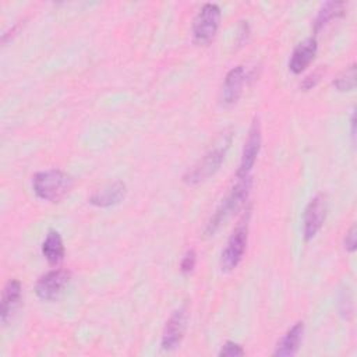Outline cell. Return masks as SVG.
<instances>
[{
  "label": "cell",
  "instance_id": "cell-22",
  "mask_svg": "<svg viewBox=\"0 0 357 357\" xmlns=\"http://www.w3.org/2000/svg\"><path fill=\"white\" fill-rule=\"evenodd\" d=\"M319 77H321V74H319L318 71H315V73L307 75V77L303 79V82H301V88H303L304 91H308V89L314 88V86L318 84Z\"/></svg>",
  "mask_w": 357,
  "mask_h": 357
},
{
  "label": "cell",
  "instance_id": "cell-6",
  "mask_svg": "<svg viewBox=\"0 0 357 357\" xmlns=\"http://www.w3.org/2000/svg\"><path fill=\"white\" fill-rule=\"evenodd\" d=\"M261 142H262L261 124H259V120L255 119L248 130V135H247V139L243 146L240 165H238V169L236 173L237 178H244V177L250 176V173L255 165V160L258 158V153L261 149Z\"/></svg>",
  "mask_w": 357,
  "mask_h": 357
},
{
  "label": "cell",
  "instance_id": "cell-8",
  "mask_svg": "<svg viewBox=\"0 0 357 357\" xmlns=\"http://www.w3.org/2000/svg\"><path fill=\"white\" fill-rule=\"evenodd\" d=\"M70 272L66 269H53L43 273L35 284V293L40 300H56L70 282Z\"/></svg>",
  "mask_w": 357,
  "mask_h": 357
},
{
  "label": "cell",
  "instance_id": "cell-7",
  "mask_svg": "<svg viewBox=\"0 0 357 357\" xmlns=\"http://www.w3.org/2000/svg\"><path fill=\"white\" fill-rule=\"evenodd\" d=\"M328 212V201L324 194L315 195L305 206L303 218V236L305 241L312 240L324 226Z\"/></svg>",
  "mask_w": 357,
  "mask_h": 357
},
{
  "label": "cell",
  "instance_id": "cell-3",
  "mask_svg": "<svg viewBox=\"0 0 357 357\" xmlns=\"http://www.w3.org/2000/svg\"><path fill=\"white\" fill-rule=\"evenodd\" d=\"M251 184H252V180L250 176L237 180V183L233 185L229 194L222 199V202L218 205L213 215L208 220L205 226L206 236H213L219 230V227L243 205V202L248 197Z\"/></svg>",
  "mask_w": 357,
  "mask_h": 357
},
{
  "label": "cell",
  "instance_id": "cell-4",
  "mask_svg": "<svg viewBox=\"0 0 357 357\" xmlns=\"http://www.w3.org/2000/svg\"><path fill=\"white\" fill-rule=\"evenodd\" d=\"M220 22V8L215 3L201 7L192 22V39L197 45L209 43L218 32Z\"/></svg>",
  "mask_w": 357,
  "mask_h": 357
},
{
  "label": "cell",
  "instance_id": "cell-20",
  "mask_svg": "<svg viewBox=\"0 0 357 357\" xmlns=\"http://www.w3.org/2000/svg\"><path fill=\"white\" fill-rule=\"evenodd\" d=\"M195 262H197L195 251H194V250H188V251L184 254V257H183V259H181V262H180V269H181V272H183L184 275L190 273V272L194 269Z\"/></svg>",
  "mask_w": 357,
  "mask_h": 357
},
{
  "label": "cell",
  "instance_id": "cell-10",
  "mask_svg": "<svg viewBox=\"0 0 357 357\" xmlns=\"http://www.w3.org/2000/svg\"><path fill=\"white\" fill-rule=\"evenodd\" d=\"M244 82L245 71L243 66H236L226 74L220 93V100L223 106H233L234 103H237L241 96Z\"/></svg>",
  "mask_w": 357,
  "mask_h": 357
},
{
  "label": "cell",
  "instance_id": "cell-5",
  "mask_svg": "<svg viewBox=\"0 0 357 357\" xmlns=\"http://www.w3.org/2000/svg\"><path fill=\"white\" fill-rule=\"evenodd\" d=\"M248 238V223L247 219L241 220L231 231L226 247L220 255V268L223 272H230L241 262Z\"/></svg>",
  "mask_w": 357,
  "mask_h": 357
},
{
  "label": "cell",
  "instance_id": "cell-16",
  "mask_svg": "<svg viewBox=\"0 0 357 357\" xmlns=\"http://www.w3.org/2000/svg\"><path fill=\"white\" fill-rule=\"evenodd\" d=\"M344 11V3L343 1H326L321 6L318 10V14L314 21V31L319 32L324 29L333 18H337Z\"/></svg>",
  "mask_w": 357,
  "mask_h": 357
},
{
  "label": "cell",
  "instance_id": "cell-23",
  "mask_svg": "<svg viewBox=\"0 0 357 357\" xmlns=\"http://www.w3.org/2000/svg\"><path fill=\"white\" fill-rule=\"evenodd\" d=\"M350 126H351V139H353V144L356 141V114L351 113V117H350Z\"/></svg>",
  "mask_w": 357,
  "mask_h": 357
},
{
  "label": "cell",
  "instance_id": "cell-17",
  "mask_svg": "<svg viewBox=\"0 0 357 357\" xmlns=\"http://www.w3.org/2000/svg\"><path fill=\"white\" fill-rule=\"evenodd\" d=\"M333 85L340 92L353 91L356 86V64L349 66L339 77L333 81Z\"/></svg>",
  "mask_w": 357,
  "mask_h": 357
},
{
  "label": "cell",
  "instance_id": "cell-11",
  "mask_svg": "<svg viewBox=\"0 0 357 357\" xmlns=\"http://www.w3.org/2000/svg\"><path fill=\"white\" fill-rule=\"evenodd\" d=\"M126 184L123 181H113L98 188L88 198V202L98 208H109L121 202L126 197Z\"/></svg>",
  "mask_w": 357,
  "mask_h": 357
},
{
  "label": "cell",
  "instance_id": "cell-1",
  "mask_svg": "<svg viewBox=\"0 0 357 357\" xmlns=\"http://www.w3.org/2000/svg\"><path fill=\"white\" fill-rule=\"evenodd\" d=\"M231 144V134L227 131L222 134L216 142L205 152V155L183 176V181L187 185H197L211 176H213L222 166L227 149Z\"/></svg>",
  "mask_w": 357,
  "mask_h": 357
},
{
  "label": "cell",
  "instance_id": "cell-13",
  "mask_svg": "<svg viewBox=\"0 0 357 357\" xmlns=\"http://www.w3.org/2000/svg\"><path fill=\"white\" fill-rule=\"evenodd\" d=\"M21 297H22V286H21L20 280L10 279L6 283V286L3 289V294H1V308H0L1 324L6 325L8 322L13 312L20 305Z\"/></svg>",
  "mask_w": 357,
  "mask_h": 357
},
{
  "label": "cell",
  "instance_id": "cell-18",
  "mask_svg": "<svg viewBox=\"0 0 357 357\" xmlns=\"http://www.w3.org/2000/svg\"><path fill=\"white\" fill-rule=\"evenodd\" d=\"M220 357H240V356H244L245 351L243 350V347L236 343V342H231V340H227L219 350L218 353Z\"/></svg>",
  "mask_w": 357,
  "mask_h": 357
},
{
  "label": "cell",
  "instance_id": "cell-12",
  "mask_svg": "<svg viewBox=\"0 0 357 357\" xmlns=\"http://www.w3.org/2000/svg\"><path fill=\"white\" fill-rule=\"evenodd\" d=\"M317 49H318V45H317L315 38H307L303 42H300L294 47V50L290 56L289 70L293 74L303 73L310 66V63L314 60V57L317 54Z\"/></svg>",
  "mask_w": 357,
  "mask_h": 357
},
{
  "label": "cell",
  "instance_id": "cell-21",
  "mask_svg": "<svg viewBox=\"0 0 357 357\" xmlns=\"http://www.w3.org/2000/svg\"><path fill=\"white\" fill-rule=\"evenodd\" d=\"M356 244H357V240H356V226H351L350 230L344 236V248L349 252H353L356 250Z\"/></svg>",
  "mask_w": 357,
  "mask_h": 357
},
{
  "label": "cell",
  "instance_id": "cell-14",
  "mask_svg": "<svg viewBox=\"0 0 357 357\" xmlns=\"http://www.w3.org/2000/svg\"><path fill=\"white\" fill-rule=\"evenodd\" d=\"M303 333H304V324L301 321L296 322L291 328L287 329V332L282 336L279 340L273 356L276 357H291L297 353L300 343L303 340Z\"/></svg>",
  "mask_w": 357,
  "mask_h": 357
},
{
  "label": "cell",
  "instance_id": "cell-9",
  "mask_svg": "<svg viewBox=\"0 0 357 357\" xmlns=\"http://www.w3.org/2000/svg\"><path fill=\"white\" fill-rule=\"evenodd\" d=\"M187 319H188V314H187L185 307L177 308L170 315V318L166 321V325L162 332L160 346L163 350L172 351L178 347V344L181 343L184 333H185Z\"/></svg>",
  "mask_w": 357,
  "mask_h": 357
},
{
  "label": "cell",
  "instance_id": "cell-2",
  "mask_svg": "<svg viewBox=\"0 0 357 357\" xmlns=\"http://www.w3.org/2000/svg\"><path fill=\"white\" fill-rule=\"evenodd\" d=\"M71 185V176L60 169L42 170L35 173L32 177V190L35 195L49 202H59L63 199Z\"/></svg>",
  "mask_w": 357,
  "mask_h": 357
},
{
  "label": "cell",
  "instance_id": "cell-15",
  "mask_svg": "<svg viewBox=\"0 0 357 357\" xmlns=\"http://www.w3.org/2000/svg\"><path fill=\"white\" fill-rule=\"evenodd\" d=\"M42 254L50 265H57L64 258V244L59 231L49 230L43 243H42Z\"/></svg>",
  "mask_w": 357,
  "mask_h": 357
},
{
  "label": "cell",
  "instance_id": "cell-19",
  "mask_svg": "<svg viewBox=\"0 0 357 357\" xmlns=\"http://www.w3.org/2000/svg\"><path fill=\"white\" fill-rule=\"evenodd\" d=\"M339 311L344 318H349L353 311V301L350 297V293L347 290H343L339 296Z\"/></svg>",
  "mask_w": 357,
  "mask_h": 357
}]
</instances>
